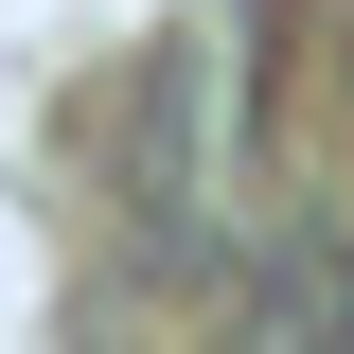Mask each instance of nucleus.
<instances>
[{
    "instance_id": "1",
    "label": "nucleus",
    "mask_w": 354,
    "mask_h": 354,
    "mask_svg": "<svg viewBox=\"0 0 354 354\" xmlns=\"http://www.w3.org/2000/svg\"><path fill=\"white\" fill-rule=\"evenodd\" d=\"M230 195V36H160L124 88V213L160 266H195V213Z\"/></svg>"
},
{
    "instance_id": "2",
    "label": "nucleus",
    "mask_w": 354,
    "mask_h": 354,
    "mask_svg": "<svg viewBox=\"0 0 354 354\" xmlns=\"http://www.w3.org/2000/svg\"><path fill=\"white\" fill-rule=\"evenodd\" d=\"M230 301H248L266 337H354V213H301L283 248H248Z\"/></svg>"
},
{
    "instance_id": "3",
    "label": "nucleus",
    "mask_w": 354,
    "mask_h": 354,
    "mask_svg": "<svg viewBox=\"0 0 354 354\" xmlns=\"http://www.w3.org/2000/svg\"><path fill=\"white\" fill-rule=\"evenodd\" d=\"M337 88H354V53H337Z\"/></svg>"
}]
</instances>
